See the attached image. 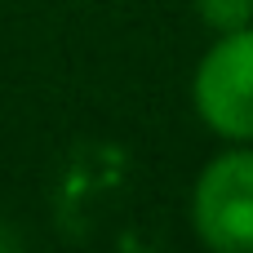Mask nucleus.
<instances>
[{
	"label": "nucleus",
	"mask_w": 253,
	"mask_h": 253,
	"mask_svg": "<svg viewBox=\"0 0 253 253\" xmlns=\"http://www.w3.org/2000/svg\"><path fill=\"white\" fill-rule=\"evenodd\" d=\"M191 231L213 253H253V142H231L191 182Z\"/></svg>",
	"instance_id": "nucleus-1"
},
{
	"label": "nucleus",
	"mask_w": 253,
	"mask_h": 253,
	"mask_svg": "<svg viewBox=\"0 0 253 253\" xmlns=\"http://www.w3.org/2000/svg\"><path fill=\"white\" fill-rule=\"evenodd\" d=\"M196 4V18L213 31V36H227V31H240L253 22V0H191Z\"/></svg>",
	"instance_id": "nucleus-3"
},
{
	"label": "nucleus",
	"mask_w": 253,
	"mask_h": 253,
	"mask_svg": "<svg viewBox=\"0 0 253 253\" xmlns=\"http://www.w3.org/2000/svg\"><path fill=\"white\" fill-rule=\"evenodd\" d=\"M191 107L222 142H253V22L218 36L191 71Z\"/></svg>",
	"instance_id": "nucleus-2"
}]
</instances>
